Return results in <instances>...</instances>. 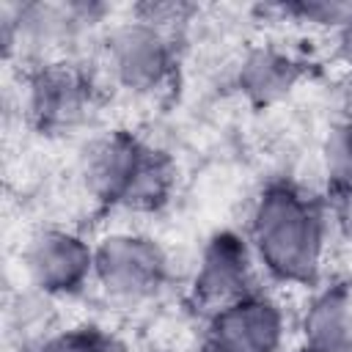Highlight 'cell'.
<instances>
[{"label": "cell", "mask_w": 352, "mask_h": 352, "mask_svg": "<svg viewBox=\"0 0 352 352\" xmlns=\"http://www.w3.org/2000/svg\"><path fill=\"white\" fill-rule=\"evenodd\" d=\"M91 182L104 198L143 206L162 198L168 187V170L154 151L118 135L94 151Z\"/></svg>", "instance_id": "obj_2"}, {"label": "cell", "mask_w": 352, "mask_h": 352, "mask_svg": "<svg viewBox=\"0 0 352 352\" xmlns=\"http://www.w3.org/2000/svg\"><path fill=\"white\" fill-rule=\"evenodd\" d=\"M41 352H110V344L96 330H74L52 338Z\"/></svg>", "instance_id": "obj_11"}, {"label": "cell", "mask_w": 352, "mask_h": 352, "mask_svg": "<svg viewBox=\"0 0 352 352\" xmlns=\"http://www.w3.org/2000/svg\"><path fill=\"white\" fill-rule=\"evenodd\" d=\"M245 280V253L236 239L220 236L212 242L201 275L195 280V292L204 302H223L231 294L239 292V283Z\"/></svg>", "instance_id": "obj_8"}, {"label": "cell", "mask_w": 352, "mask_h": 352, "mask_svg": "<svg viewBox=\"0 0 352 352\" xmlns=\"http://www.w3.org/2000/svg\"><path fill=\"white\" fill-rule=\"evenodd\" d=\"M294 80V69L289 60L272 55V52H258L248 60L245 72H242V85L248 94H253L256 99H272L283 91H289Z\"/></svg>", "instance_id": "obj_10"}, {"label": "cell", "mask_w": 352, "mask_h": 352, "mask_svg": "<svg viewBox=\"0 0 352 352\" xmlns=\"http://www.w3.org/2000/svg\"><path fill=\"white\" fill-rule=\"evenodd\" d=\"M308 336L316 352H352V316L341 294H327L314 305Z\"/></svg>", "instance_id": "obj_9"}, {"label": "cell", "mask_w": 352, "mask_h": 352, "mask_svg": "<svg viewBox=\"0 0 352 352\" xmlns=\"http://www.w3.org/2000/svg\"><path fill=\"white\" fill-rule=\"evenodd\" d=\"M88 264H91L88 248L80 239L60 231L41 234L28 250V270L33 280L44 289H72L74 283L82 280Z\"/></svg>", "instance_id": "obj_5"}, {"label": "cell", "mask_w": 352, "mask_h": 352, "mask_svg": "<svg viewBox=\"0 0 352 352\" xmlns=\"http://www.w3.org/2000/svg\"><path fill=\"white\" fill-rule=\"evenodd\" d=\"M344 44V55H346V60L352 63V19H349V25H346V30H344V38H341Z\"/></svg>", "instance_id": "obj_12"}, {"label": "cell", "mask_w": 352, "mask_h": 352, "mask_svg": "<svg viewBox=\"0 0 352 352\" xmlns=\"http://www.w3.org/2000/svg\"><path fill=\"white\" fill-rule=\"evenodd\" d=\"M85 85L69 69H47L33 82V113L47 126H63L82 116Z\"/></svg>", "instance_id": "obj_7"}, {"label": "cell", "mask_w": 352, "mask_h": 352, "mask_svg": "<svg viewBox=\"0 0 352 352\" xmlns=\"http://www.w3.org/2000/svg\"><path fill=\"white\" fill-rule=\"evenodd\" d=\"M305 352H316V349H305Z\"/></svg>", "instance_id": "obj_13"}, {"label": "cell", "mask_w": 352, "mask_h": 352, "mask_svg": "<svg viewBox=\"0 0 352 352\" xmlns=\"http://www.w3.org/2000/svg\"><path fill=\"white\" fill-rule=\"evenodd\" d=\"M278 336V311L270 302L245 300L217 314L209 330L206 352H272Z\"/></svg>", "instance_id": "obj_3"}, {"label": "cell", "mask_w": 352, "mask_h": 352, "mask_svg": "<svg viewBox=\"0 0 352 352\" xmlns=\"http://www.w3.org/2000/svg\"><path fill=\"white\" fill-rule=\"evenodd\" d=\"M113 60L126 85L148 88L165 72V47L148 28H124L113 38Z\"/></svg>", "instance_id": "obj_6"}, {"label": "cell", "mask_w": 352, "mask_h": 352, "mask_svg": "<svg viewBox=\"0 0 352 352\" xmlns=\"http://www.w3.org/2000/svg\"><path fill=\"white\" fill-rule=\"evenodd\" d=\"M96 270L110 292L146 294L160 283L162 256L146 239L113 236L102 245V250L96 256Z\"/></svg>", "instance_id": "obj_4"}, {"label": "cell", "mask_w": 352, "mask_h": 352, "mask_svg": "<svg viewBox=\"0 0 352 352\" xmlns=\"http://www.w3.org/2000/svg\"><path fill=\"white\" fill-rule=\"evenodd\" d=\"M256 242L264 261L278 275H314L319 256V223L294 192L272 190L264 195L256 212Z\"/></svg>", "instance_id": "obj_1"}]
</instances>
